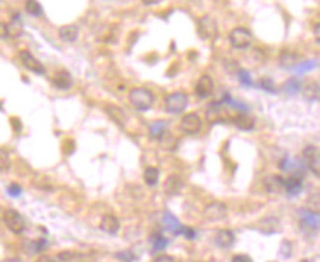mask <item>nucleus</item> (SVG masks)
<instances>
[{"label":"nucleus","mask_w":320,"mask_h":262,"mask_svg":"<svg viewBox=\"0 0 320 262\" xmlns=\"http://www.w3.org/2000/svg\"><path fill=\"white\" fill-rule=\"evenodd\" d=\"M130 102L137 111H149L154 103V94L149 88L135 87L130 91Z\"/></svg>","instance_id":"1"},{"label":"nucleus","mask_w":320,"mask_h":262,"mask_svg":"<svg viewBox=\"0 0 320 262\" xmlns=\"http://www.w3.org/2000/svg\"><path fill=\"white\" fill-rule=\"evenodd\" d=\"M188 105V96L182 91H175L165 99V109L169 114H181Z\"/></svg>","instance_id":"2"},{"label":"nucleus","mask_w":320,"mask_h":262,"mask_svg":"<svg viewBox=\"0 0 320 262\" xmlns=\"http://www.w3.org/2000/svg\"><path fill=\"white\" fill-rule=\"evenodd\" d=\"M3 223L15 234H22L25 231V220L15 209H6L3 212Z\"/></svg>","instance_id":"3"},{"label":"nucleus","mask_w":320,"mask_h":262,"mask_svg":"<svg viewBox=\"0 0 320 262\" xmlns=\"http://www.w3.org/2000/svg\"><path fill=\"white\" fill-rule=\"evenodd\" d=\"M253 34L250 30H247L245 27H235L231 33H229V41L235 49H245L250 46Z\"/></svg>","instance_id":"4"},{"label":"nucleus","mask_w":320,"mask_h":262,"mask_svg":"<svg viewBox=\"0 0 320 262\" xmlns=\"http://www.w3.org/2000/svg\"><path fill=\"white\" fill-rule=\"evenodd\" d=\"M203 215L207 221H212V223H218V221H222L226 218L228 215V208L225 203L222 202H212L209 203L204 211H203Z\"/></svg>","instance_id":"5"},{"label":"nucleus","mask_w":320,"mask_h":262,"mask_svg":"<svg viewBox=\"0 0 320 262\" xmlns=\"http://www.w3.org/2000/svg\"><path fill=\"white\" fill-rule=\"evenodd\" d=\"M298 215H300V224H301L303 230L308 231V233H314V231L320 230L319 214H314V212H310L307 209H300Z\"/></svg>","instance_id":"6"},{"label":"nucleus","mask_w":320,"mask_h":262,"mask_svg":"<svg viewBox=\"0 0 320 262\" xmlns=\"http://www.w3.org/2000/svg\"><path fill=\"white\" fill-rule=\"evenodd\" d=\"M202 118L194 112L184 115L182 120H181V124H179L181 130L186 134H197L202 130Z\"/></svg>","instance_id":"7"},{"label":"nucleus","mask_w":320,"mask_h":262,"mask_svg":"<svg viewBox=\"0 0 320 262\" xmlns=\"http://www.w3.org/2000/svg\"><path fill=\"white\" fill-rule=\"evenodd\" d=\"M19 58H21V62H22V65L27 68V70L33 71L35 74H38V75H43L44 72H46V68H44V65L34 56L33 53L28 52V50H22V52H19Z\"/></svg>","instance_id":"8"},{"label":"nucleus","mask_w":320,"mask_h":262,"mask_svg":"<svg viewBox=\"0 0 320 262\" xmlns=\"http://www.w3.org/2000/svg\"><path fill=\"white\" fill-rule=\"evenodd\" d=\"M304 159L307 167L314 173V174L320 177V150L314 146H310L304 150Z\"/></svg>","instance_id":"9"},{"label":"nucleus","mask_w":320,"mask_h":262,"mask_svg":"<svg viewBox=\"0 0 320 262\" xmlns=\"http://www.w3.org/2000/svg\"><path fill=\"white\" fill-rule=\"evenodd\" d=\"M213 242L220 249H229L235 243V234L231 230H218L213 236Z\"/></svg>","instance_id":"10"},{"label":"nucleus","mask_w":320,"mask_h":262,"mask_svg":"<svg viewBox=\"0 0 320 262\" xmlns=\"http://www.w3.org/2000/svg\"><path fill=\"white\" fill-rule=\"evenodd\" d=\"M213 88H215L213 78L210 75H203L196 84V94L202 99H206L213 93Z\"/></svg>","instance_id":"11"},{"label":"nucleus","mask_w":320,"mask_h":262,"mask_svg":"<svg viewBox=\"0 0 320 262\" xmlns=\"http://www.w3.org/2000/svg\"><path fill=\"white\" fill-rule=\"evenodd\" d=\"M199 33L202 35V38H213L218 34V27L216 22L210 17H204L199 22Z\"/></svg>","instance_id":"12"},{"label":"nucleus","mask_w":320,"mask_h":262,"mask_svg":"<svg viewBox=\"0 0 320 262\" xmlns=\"http://www.w3.org/2000/svg\"><path fill=\"white\" fill-rule=\"evenodd\" d=\"M284 183H285V178H282L281 175H269L265 180V189L270 194H278V193L285 192Z\"/></svg>","instance_id":"13"},{"label":"nucleus","mask_w":320,"mask_h":262,"mask_svg":"<svg viewBox=\"0 0 320 262\" xmlns=\"http://www.w3.org/2000/svg\"><path fill=\"white\" fill-rule=\"evenodd\" d=\"M284 189L288 194L295 196L303 190V177L300 174H292L289 175L288 178H285L284 183Z\"/></svg>","instance_id":"14"},{"label":"nucleus","mask_w":320,"mask_h":262,"mask_svg":"<svg viewBox=\"0 0 320 262\" xmlns=\"http://www.w3.org/2000/svg\"><path fill=\"white\" fill-rule=\"evenodd\" d=\"M259 230L263 234H276L281 231V221L276 217H266L259 223Z\"/></svg>","instance_id":"15"},{"label":"nucleus","mask_w":320,"mask_h":262,"mask_svg":"<svg viewBox=\"0 0 320 262\" xmlns=\"http://www.w3.org/2000/svg\"><path fill=\"white\" fill-rule=\"evenodd\" d=\"M100 228L104 233H107V234H116L119 231V228H120V223H119V220L115 215L107 214V215H104L101 218Z\"/></svg>","instance_id":"16"},{"label":"nucleus","mask_w":320,"mask_h":262,"mask_svg":"<svg viewBox=\"0 0 320 262\" xmlns=\"http://www.w3.org/2000/svg\"><path fill=\"white\" fill-rule=\"evenodd\" d=\"M279 65L287 70L295 68V67H298V56L291 50H284L279 56Z\"/></svg>","instance_id":"17"},{"label":"nucleus","mask_w":320,"mask_h":262,"mask_svg":"<svg viewBox=\"0 0 320 262\" xmlns=\"http://www.w3.org/2000/svg\"><path fill=\"white\" fill-rule=\"evenodd\" d=\"M182 186H184V181H182V178L179 175H170L166 180V183H165V190L170 196L172 194H178L181 192Z\"/></svg>","instance_id":"18"},{"label":"nucleus","mask_w":320,"mask_h":262,"mask_svg":"<svg viewBox=\"0 0 320 262\" xmlns=\"http://www.w3.org/2000/svg\"><path fill=\"white\" fill-rule=\"evenodd\" d=\"M53 86L60 90H68L72 87V77L68 71H60L57 72V75L53 78Z\"/></svg>","instance_id":"19"},{"label":"nucleus","mask_w":320,"mask_h":262,"mask_svg":"<svg viewBox=\"0 0 320 262\" xmlns=\"http://www.w3.org/2000/svg\"><path fill=\"white\" fill-rule=\"evenodd\" d=\"M80 34V30L77 25H65L62 28H59V37L60 40L67 41V43H74Z\"/></svg>","instance_id":"20"},{"label":"nucleus","mask_w":320,"mask_h":262,"mask_svg":"<svg viewBox=\"0 0 320 262\" xmlns=\"http://www.w3.org/2000/svg\"><path fill=\"white\" fill-rule=\"evenodd\" d=\"M163 224H165L166 230H169L173 234H179V231L182 228L181 223L178 221V218L173 217L170 212H165V215H163Z\"/></svg>","instance_id":"21"},{"label":"nucleus","mask_w":320,"mask_h":262,"mask_svg":"<svg viewBox=\"0 0 320 262\" xmlns=\"http://www.w3.org/2000/svg\"><path fill=\"white\" fill-rule=\"evenodd\" d=\"M234 124H235L236 128L242 130V131H250L254 128V120L251 117L245 115V114H239L238 117L234 118Z\"/></svg>","instance_id":"22"},{"label":"nucleus","mask_w":320,"mask_h":262,"mask_svg":"<svg viewBox=\"0 0 320 262\" xmlns=\"http://www.w3.org/2000/svg\"><path fill=\"white\" fill-rule=\"evenodd\" d=\"M106 112H107V115L112 118V121H115V123L120 125V127H123L125 125V120H126V117H125V112L118 108V106H106Z\"/></svg>","instance_id":"23"},{"label":"nucleus","mask_w":320,"mask_h":262,"mask_svg":"<svg viewBox=\"0 0 320 262\" xmlns=\"http://www.w3.org/2000/svg\"><path fill=\"white\" fill-rule=\"evenodd\" d=\"M168 131L166 121H156L150 125V137L154 140H160Z\"/></svg>","instance_id":"24"},{"label":"nucleus","mask_w":320,"mask_h":262,"mask_svg":"<svg viewBox=\"0 0 320 262\" xmlns=\"http://www.w3.org/2000/svg\"><path fill=\"white\" fill-rule=\"evenodd\" d=\"M159 177H160V171L156 167H147L144 170V181L150 187H154L159 183Z\"/></svg>","instance_id":"25"},{"label":"nucleus","mask_w":320,"mask_h":262,"mask_svg":"<svg viewBox=\"0 0 320 262\" xmlns=\"http://www.w3.org/2000/svg\"><path fill=\"white\" fill-rule=\"evenodd\" d=\"M303 94L308 100H320V86L317 83H308L303 88Z\"/></svg>","instance_id":"26"},{"label":"nucleus","mask_w":320,"mask_h":262,"mask_svg":"<svg viewBox=\"0 0 320 262\" xmlns=\"http://www.w3.org/2000/svg\"><path fill=\"white\" fill-rule=\"evenodd\" d=\"M56 258L59 262H81L84 259V255L78 252H72V250H65V252H60Z\"/></svg>","instance_id":"27"},{"label":"nucleus","mask_w":320,"mask_h":262,"mask_svg":"<svg viewBox=\"0 0 320 262\" xmlns=\"http://www.w3.org/2000/svg\"><path fill=\"white\" fill-rule=\"evenodd\" d=\"M305 209L320 215V193H313L305 200Z\"/></svg>","instance_id":"28"},{"label":"nucleus","mask_w":320,"mask_h":262,"mask_svg":"<svg viewBox=\"0 0 320 262\" xmlns=\"http://www.w3.org/2000/svg\"><path fill=\"white\" fill-rule=\"evenodd\" d=\"M25 11L33 17H41L43 8L37 0H25Z\"/></svg>","instance_id":"29"},{"label":"nucleus","mask_w":320,"mask_h":262,"mask_svg":"<svg viewBox=\"0 0 320 262\" xmlns=\"http://www.w3.org/2000/svg\"><path fill=\"white\" fill-rule=\"evenodd\" d=\"M168 240L162 236V234H154L152 237V245H153V252H159L163 250L168 246Z\"/></svg>","instance_id":"30"},{"label":"nucleus","mask_w":320,"mask_h":262,"mask_svg":"<svg viewBox=\"0 0 320 262\" xmlns=\"http://www.w3.org/2000/svg\"><path fill=\"white\" fill-rule=\"evenodd\" d=\"M8 28H9V35L11 37H18V35L22 33V24H21L18 15L14 17V19L11 21V24L8 25Z\"/></svg>","instance_id":"31"},{"label":"nucleus","mask_w":320,"mask_h":262,"mask_svg":"<svg viewBox=\"0 0 320 262\" xmlns=\"http://www.w3.org/2000/svg\"><path fill=\"white\" fill-rule=\"evenodd\" d=\"M284 90L287 91L288 94H292L294 96V94H297L301 90V83L297 78H291V80H288L287 83H285Z\"/></svg>","instance_id":"32"},{"label":"nucleus","mask_w":320,"mask_h":262,"mask_svg":"<svg viewBox=\"0 0 320 262\" xmlns=\"http://www.w3.org/2000/svg\"><path fill=\"white\" fill-rule=\"evenodd\" d=\"M11 167V158H9V152L6 149L0 147V171H8Z\"/></svg>","instance_id":"33"},{"label":"nucleus","mask_w":320,"mask_h":262,"mask_svg":"<svg viewBox=\"0 0 320 262\" xmlns=\"http://www.w3.org/2000/svg\"><path fill=\"white\" fill-rule=\"evenodd\" d=\"M47 247V242L44 240V239H40V240H35L33 242L31 245H30V253H40V252H43L44 249Z\"/></svg>","instance_id":"34"},{"label":"nucleus","mask_w":320,"mask_h":262,"mask_svg":"<svg viewBox=\"0 0 320 262\" xmlns=\"http://www.w3.org/2000/svg\"><path fill=\"white\" fill-rule=\"evenodd\" d=\"M279 252H281V255H282L284 258H289V256L292 255V243H291L289 240H282Z\"/></svg>","instance_id":"35"},{"label":"nucleus","mask_w":320,"mask_h":262,"mask_svg":"<svg viewBox=\"0 0 320 262\" xmlns=\"http://www.w3.org/2000/svg\"><path fill=\"white\" fill-rule=\"evenodd\" d=\"M238 78L241 80V83H242L244 86H247V87L253 86V81H251V78H250V74H248L247 71H244V70L238 71Z\"/></svg>","instance_id":"36"},{"label":"nucleus","mask_w":320,"mask_h":262,"mask_svg":"<svg viewBox=\"0 0 320 262\" xmlns=\"http://www.w3.org/2000/svg\"><path fill=\"white\" fill-rule=\"evenodd\" d=\"M316 65H317V62H316V61H308V62H304V64H301V65H298V67H297V72H298V74H304V72H307V71L316 68Z\"/></svg>","instance_id":"37"},{"label":"nucleus","mask_w":320,"mask_h":262,"mask_svg":"<svg viewBox=\"0 0 320 262\" xmlns=\"http://www.w3.org/2000/svg\"><path fill=\"white\" fill-rule=\"evenodd\" d=\"M179 234H184V236H185V239H188V240L196 239V231H194L193 228L185 227V226H182L181 231H179Z\"/></svg>","instance_id":"38"},{"label":"nucleus","mask_w":320,"mask_h":262,"mask_svg":"<svg viewBox=\"0 0 320 262\" xmlns=\"http://www.w3.org/2000/svg\"><path fill=\"white\" fill-rule=\"evenodd\" d=\"M260 84H262V87L265 88V90H268L270 93H273L275 91V86H273V81L269 80V78H263L262 81H260Z\"/></svg>","instance_id":"39"},{"label":"nucleus","mask_w":320,"mask_h":262,"mask_svg":"<svg viewBox=\"0 0 320 262\" xmlns=\"http://www.w3.org/2000/svg\"><path fill=\"white\" fill-rule=\"evenodd\" d=\"M231 262H253V259L248 256V255H244V253H239V255H235L232 256Z\"/></svg>","instance_id":"40"},{"label":"nucleus","mask_w":320,"mask_h":262,"mask_svg":"<svg viewBox=\"0 0 320 262\" xmlns=\"http://www.w3.org/2000/svg\"><path fill=\"white\" fill-rule=\"evenodd\" d=\"M153 262H176L175 261V258L173 256H170V255H166V253H163V255H159V256H156Z\"/></svg>","instance_id":"41"},{"label":"nucleus","mask_w":320,"mask_h":262,"mask_svg":"<svg viewBox=\"0 0 320 262\" xmlns=\"http://www.w3.org/2000/svg\"><path fill=\"white\" fill-rule=\"evenodd\" d=\"M8 193H9L11 196H19V194L22 193V189H21L18 184H11V186L8 187Z\"/></svg>","instance_id":"42"},{"label":"nucleus","mask_w":320,"mask_h":262,"mask_svg":"<svg viewBox=\"0 0 320 262\" xmlns=\"http://www.w3.org/2000/svg\"><path fill=\"white\" fill-rule=\"evenodd\" d=\"M8 37H9V28H8V24L0 22V40L8 38Z\"/></svg>","instance_id":"43"},{"label":"nucleus","mask_w":320,"mask_h":262,"mask_svg":"<svg viewBox=\"0 0 320 262\" xmlns=\"http://www.w3.org/2000/svg\"><path fill=\"white\" fill-rule=\"evenodd\" d=\"M118 258L122 259V262H134V256L131 258L130 252H123V253H118Z\"/></svg>","instance_id":"44"},{"label":"nucleus","mask_w":320,"mask_h":262,"mask_svg":"<svg viewBox=\"0 0 320 262\" xmlns=\"http://www.w3.org/2000/svg\"><path fill=\"white\" fill-rule=\"evenodd\" d=\"M35 262H59L57 261V258L56 256H49V255H43V256H40L38 259Z\"/></svg>","instance_id":"45"},{"label":"nucleus","mask_w":320,"mask_h":262,"mask_svg":"<svg viewBox=\"0 0 320 262\" xmlns=\"http://www.w3.org/2000/svg\"><path fill=\"white\" fill-rule=\"evenodd\" d=\"M313 34H314L316 41H317V43H320V22L319 24H316V25L313 27Z\"/></svg>","instance_id":"46"},{"label":"nucleus","mask_w":320,"mask_h":262,"mask_svg":"<svg viewBox=\"0 0 320 262\" xmlns=\"http://www.w3.org/2000/svg\"><path fill=\"white\" fill-rule=\"evenodd\" d=\"M160 2H162V0H143V3H144V5H149V6H150V5H157V3H160Z\"/></svg>","instance_id":"47"},{"label":"nucleus","mask_w":320,"mask_h":262,"mask_svg":"<svg viewBox=\"0 0 320 262\" xmlns=\"http://www.w3.org/2000/svg\"><path fill=\"white\" fill-rule=\"evenodd\" d=\"M2 262H22L19 258H6V259H3Z\"/></svg>","instance_id":"48"}]
</instances>
